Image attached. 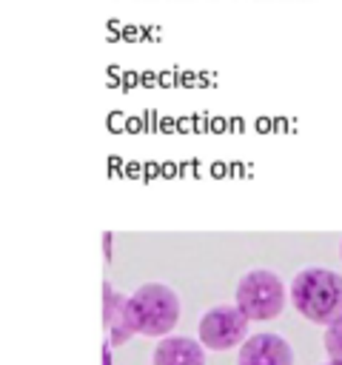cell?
<instances>
[{
  "label": "cell",
  "instance_id": "cell-10",
  "mask_svg": "<svg viewBox=\"0 0 342 365\" xmlns=\"http://www.w3.org/2000/svg\"><path fill=\"white\" fill-rule=\"evenodd\" d=\"M103 240H105V242H103V245H105V257H111V234H105Z\"/></svg>",
  "mask_w": 342,
  "mask_h": 365
},
{
  "label": "cell",
  "instance_id": "cell-2",
  "mask_svg": "<svg viewBox=\"0 0 342 365\" xmlns=\"http://www.w3.org/2000/svg\"><path fill=\"white\" fill-rule=\"evenodd\" d=\"M180 319V297L165 282H145L128 294V322L134 336H171Z\"/></svg>",
  "mask_w": 342,
  "mask_h": 365
},
{
  "label": "cell",
  "instance_id": "cell-3",
  "mask_svg": "<svg viewBox=\"0 0 342 365\" xmlns=\"http://www.w3.org/2000/svg\"><path fill=\"white\" fill-rule=\"evenodd\" d=\"M234 305L251 322H268L285 308V282L271 268H251L237 282Z\"/></svg>",
  "mask_w": 342,
  "mask_h": 365
},
{
  "label": "cell",
  "instance_id": "cell-5",
  "mask_svg": "<svg viewBox=\"0 0 342 365\" xmlns=\"http://www.w3.org/2000/svg\"><path fill=\"white\" fill-rule=\"evenodd\" d=\"M237 365H294V348L279 334H251L237 351Z\"/></svg>",
  "mask_w": 342,
  "mask_h": 365
},
{
  "label": "cell",
  "instance_id": "cell-8",
  "mask_svg": "<svg viewBox=\"0 0 342 365\" xmlns=\"http://www.w3.org/2000/svg\"><path fill=\"white\" fill-rule=\"evenodd\" d=\"M322 345H325V354H328L331 359H342V314L325 328Z\"/></svg>",
  "mask_w": 342,
  "mask_h": 365
},
{
  "label": "cell",
  "instance_id": "cell-1",
  "mask_svg": "<svg viewBox=\"0 0 342 365\" xmlns=\"http://www.w3.org/2000/svg\"><path fill=\"white\" fill-rule=\"evenodd\" d=\"M291 302L314 325H331L342 314V274L331 268H302L288 285Z\"/></svg>",
  "mask_w": 342,
  "mask_h": 365
},
{
  "label": "cell",
  "instance_id": "cell-6",
  "mask_svg": "<svg viewBox=\"0 0 342 365\" xmlns=\"http://www.w3.org/2000/svg\"><path fill=\"white\" fill-rule=\"evenodd\" d=\"M103 297H105V308H103V317H105V342L111 348H120V345H125L134 336L131 322H128V294H120L111 282H105Z\"/></svg>",
  "mask_w": 342,
  "mask_h": 365
},
{
  "label": "cell",
  "instance_id": "cell-4",
  "mask_svg": "<svg viewBox=\"0 0 342 365\" xmlns=\"http://www.w3.org/2000/svg\"><path fill=\"white\" fill-rule=\"evenodd\" d=\"M251 319L237 305H214L200 317V342L205 351H231L242 345L248 334Z\"/></svg>",
  "mask_w": 342,
  "mask_h": 365
},
{
  "label": "cell",
  "instance_id": "cell-7",
  "mask_svg": "<svg viewBox=\"0 0 342 365\" xmlns=\"http://www.w3.org/2000/svg\"><path fill=\"white\" fill-rule=\"evenodd\" d=\"M151 365H205V345L191 336H162L151 354Z\"/></svg>",
  "mask_w": 342,
  "mask_h": 365
},
{
  "label": "cell",
  "instance_id": "cell-9",
  "mask_svg": "<svg viewBox=\"0 0 342 365\" xmlns=\"http://www.w3.org/2000/svg\"><path fill=\"white\" fill-rule=\"evenodd\" d=\"M103 365H111V345L105 342V348H103Z\"/></svg>",
  "mask_w": 342,
  "mask_h": 365
},
{
  "label": "cell",
  "instance_id": "cell-12",
  "mask_svg": "<svg viewBox=\"0 0 342 365\" xmlns=\"http://www.w3.org/2000/svg\"><path fill=\"white\" fill-rule=\"evenodd\" d=\"M339 257H342V240H339Z\"/></svg>",
  "mask_w": 342,
  "mask_h": 365
},
{
  "label": "cell",
  "instance_id": "cell-11",
  "mask_svg": "<svg viewBox=\"0 0 342 365\" xmlns=\"http://www.w3.org/2000/svg\"><path fill=\"white\" fill-rule=\"evenodd\" d=\"M322 365H342V359H328V362H322Z\"/></svg>",
  "mask_w": 342,
  "mask_h": 365
}]
</instances>
